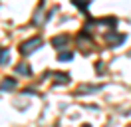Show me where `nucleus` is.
I'll return each mask as SVG.
<instances>
[{"label": "nucleus", "mask_w": 131, "mask_h": 127, "mask_svg": "<svg viewBox=\"0 0 131 127\" xmlns=\"http://www.w3.org/2000/svg\"><path fill=\"white\" fill-rule=\"evenodd\" d=\"M105 38L109 44H113V46H119L123 40H125V34H113V32H109V34H105Z\"/></svg>", "instance_id": "2"}, {"label": "nucleus", "mask_w": 131, "mask_h": 127, "mask_svg": "<svg viewBox=\"0 0 131 127\" xmlns=\"http://www.w3.org/2000/svg\"><path fill=\"white\" fill-rule=\"evenodd\" d=\"M52 46L56 48V50L66 48V46H68V36H56V38L52 40Z\"/></svg>", "instance_id": "4"}, {"label": "nucleus", "mask_w": 131, "mask_h": 127, "mask_svg": "<svg viewBox=\"0 0 131 127\" xmlns=\"http://www.w3.org/2000/svg\"><path fill=\"white\" fill-rule=\"evenodd\" d=\"M8 62V50L0 48V64H6Z\"/></svg>", "instance_id": "8"}, {"label": "nucleus", "mask_w": 131, "mask_h": 127, "mask_svg": "<svg viewBox=\"0 0 131 127\" xmlns=\"http://www.w3.org/2000/svg\"><path fill=\"white\" fill-rule=\"evenodd\" d=\"M40 46H42V38H40V36H36V38H30V40H26V42H22L18 50H20V54H22V56H30L34 50H38Z\"/></svg>", "instance_id": "1"}, {"label": "nucleus", "mask_w": 131, "mask_h": 127, "mask_svg": "<svg viewBox=\"0 0 131 127\" xmlns=\"http://www.w3.org/2000/svg\"><path fill=\"white\" fill-rule=\"evenodd\" d=\"M14 87H16V79L14 78H4L2 86H0V91H10V89H14Z\"/></svg>", "instance_id": "3"}, {"label": "nucleus", "mask_w": 131, "mask_h": 127, "mask_svg": "<svg viewBox=\"0 0 131 127\" xmlns=\"http://www.w3.org/2000/svg\"><path fill=\"white\" fill-rule=\"evenodd\" d=\"M14 71H16L18 76H30V73H32V70H30L26 64H18L16 68H14Z\"/></svg>", "instance_id": "5"}, {"label": "nucleus", "mask_w": 131, "mask_h": 127, "mask_svg": "<svg viewBox=\"0 0 131 127\" xmlns=\"http://www.w3.org/2000/svg\"><path fill=\"white\" fill-rule=\"evenodd\" d=\"M72 58H74V54H72V52H62V54L58 56V60H60V62H70Z\"/></svg>", "instance_id": "6"}, {"label": "nucleus", "mask_w": 131, "mask_h": 127, "mask_svg": "<svg viewBox=\"0 0 131 127\" xmlns=\"http://www.w3.org/2000/svg\"><path fill=\"white\" fill-rule=\"evenodd\" d=\"M82 127H91V125H88V123H85V125H82Z\"/></svg>", "instance_id": "10"}, {"label": "nucleus", "mask_w": 131, "mask_h": 127, "mask_svg": "<svg viewBox=\"0 0 131 127\" xmlns=\"http://www.w3.org/2000/svg\"><path fill=\"white\" fill-rule=\"evenodd\" d=\"M72 2H74V6L80 8V10H88V6H90V2H88V0H83V2H80V0H72Z\"/></svg>", "instance_id": "7"}, {"label": "nucleus", "mask_w": 131, "mask_h": 127, "mask_svg": "<svg viewBox=\"0 0 131 127\" xmlns=\"http://www.w3.org/2000/svg\"><path fill=\"white\" fill-rule=\"evenodd\" d=\"M95 71H97L99 76H101V73H103V68H101V64H97V66H95Z\"/></svg>", "instance_id": "9"}]
</instances>
